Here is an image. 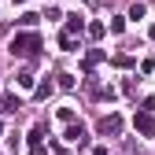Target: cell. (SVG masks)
<instances>
[{
  "label": "cell",
  "mask_w": 155,
  "mask_h": 155,
  "mask_svg": "<svg viewBox=\"0 0 155 155\" xmlns=\"http://www.w3.org/2000/svg\"><path fill=\"white\" fill-rule=\"evenodd\" d=\"M37 48H41V33H33V30H26V33H15L11 37V45H8V52L15 55H37Z\"/></svg>",
  "instance_id": "obj_1"
},
{
  "label": "cell",
  "mask_w": 155,
  "mask_h": 155,
  "mask_svg": "<svg viewBox=\"0 0 155 155\" xmlns=\"http://www.w3.org/2000/svg\"><path fill=\"white\" fill-rule=\"evenodd\" d=\"M133 129H137L140 137H155V111L140 107L137 114H133Z\"/></svg>",
  "instance_id": "obj_2"
},
{
  "label": "cell",
  "mask_w": 155,
  "mask_h": 155,
  "mask_svg": "<svg viewBox=\"0 0 155 155\" xmlns=\"http://www.w3.org/2000/svg\"><path fill=\"white\" fill-rule=\"evenodd\" d=\"M67 144H74V148H85V140H89V133H85V126L81 122H67Z\"/></svg>",
  "instance_id": "obj_3"
},
{
  "label": "cell",
  "mask_w": 155,
  "mask_h": 155,
  "mask_svg": "<svg viewBox=\"0 0 155 155\" xmlns=\"http://www.w3.org/2000/svg\"><path fill=\"white\" fill-rule=\"evenodd\" d=\"M100 133H104V137H118V133H122V118H118V114H104V118H100Z\"/></svg>",
  "instance_id": "obj_4"
},
{
  "label": "cell",
  "mask_w": 155,
  "mask_h": 155,
  "mask_svg": "<svg viewBox=\"0 0 155 155\" xmlns=\"http://www.w3.org/2000/svg\"><path fill=\"white\" fill-rule=\"evenodd\" d=\"M81 30H85V18L81 15H70L67 18V33H81Z\"/></svg>",
  "instance_id": "obj_5"
},
{
  "label": "cell",
  "mask_w": 155,
  "mask_h": 155,
  "mask_svg": "<svg viewBox=\"0 0 155 155\" xmlns=\"http://www.w3.org/2000/svg\"><path fill=\"white\" fill-rule=\"evenodd\" d=\"M59 48H63V52H78V48H74V33H67V30L59 33Z\"/></svg>",
  "instance_id": "obj_6"
},
{
  "label": "cell",
  "mask_w": 155,
  "mask_h": 155,
  "mask_svg": "<svg viewBox=\"0 0 155 155\" xmlns=\"http://www.w3.org/2000/svg\"><path fill=\"white\" fill-rule=\"evenodd\" d=\"M15 85L22 89V92H30V89H33V74H18V78H15Z\"/></svg>",
  "instance_id": "obj_7"
},
{
  "label": "cell",
  "mask_w": 155,
  "mask_h": 155,
  "mask_svg": "<svg viewBox=\"0 0 155 155\" xmlns=\"http://www.w3.org/2000/svg\"><path fill=\"white\" fill-rule=\"evenodd\" d=\"M0 111H8V114L18 111V100H15V96H4V100H0Z\"/></svg>",
  "instance_id": "obj_8"
},
{
  "label": "cell",
  "mask_w": 155,
  "mask_h": 155,
  "mask_svg": "<svg viewBox=\"0 0 155 155\" xmlns=\"http://www.w3.org/2000/svg\"><path fill=\"white\" fill-rule=\"evenodd\" d=\"M89 37H92V41H100V37H104V22H89Z\"/></svg>",
  "instance_id": "obj_9"
},
{
  "label": "cell",
  "mask_w": 155,
  "mask_h": 155,
  "mask_svg": "<svg viewBox=\"0 0 155 155\" xmlns=\"http://www.w3.org/2000/svg\"><path fill=\"white\" fill-rule=\"evenodd\" d=\"M52 89H55V85H52V81H41V85H37V100H45V96H48V92H52Z\"/></svg>",
  "instance_id": "obj_10"
},
{
  "label": "cell",
  "mask_w": 155,
  "mask_h": 155,
  "mask_svg": "<svg viewBox=\"0 0 155 155\" xmlns=\"http://www.w3.org/2000/svg\"><path fill=\"white\" fill-rule=\"evenodd\" d=\"M59 89H74V74H59V81H55Z\"/></svg>",
  "instance_id": "obj_11"
},
{
  "label": "cell",
  "mask_w": 155,
  "mask_h": 155,
  "mask_svg": "<svg viewBox=\"0 0 155 155\" xmlns=\"http://www.w3.org/2000/svg\"><path fill=\"white\" fill-rule=\"evenodd\" d=\"M37 18H41V15H33V11H26V15H22V26H30V30H33V26H37Z\"/></svg>",
  "instance_id": "obj_12"
},
{
  "label": "cell",
  "mask_w": 155,
  "mask_h": 155,
  "mask_svg": "<svg viewBox=\"0 0 155 155\" xmlns=\"http://www.w3.org/2000/svg\"><path fill=\"white\" fill-rule=\"evenodd\" d=\"M144 11H148L144 4H133V8H129V18H144Z\"/></svg>",
  "instance_id": "obj_13"
},
{
  "label": "cell",
  "mask_w": 155,
  "mask_h": 155,
  "mask_svg": "<svg viewBox=\"0 0 155 155\" xmlns=\"http://www.w3.org/2000/svg\"><path fill=\"white\" fill-rule=\"evenodd\" d=\"M59 122H74V107H59Z\"/></svg>",
  "instance_id": "obj_14"
},
{
  "label": "cell",
  "mask_w": 155,
  "mask_h": 155,
  "mask_svg": "<svg viewBox=\"0 0 155 155\" xmlns=\"http://www.w3.org/2000/svg\"><path fill=\"white\" fill-rule=\"evenodd\" d=\"M30 155H48V151H45V144H41V140H30Z\"/></svg>",
  "instance_id": "obj_15"
},
{
  "label": "cell",
  "mask_w": 155,
  "mask_h": 155,
  "mask_svg": "<svg viewBox=\"0 0 155 155\" xmlns=\"http://www.w3.org/2000/svg\"><path fill=\"white\" fill-rule=\"evenodd\" d=\"M126 30V18H111V33H122Z\"/></svg>",
  "instance_id": "obj_16"
},
{
  "label": "cell",
  "mask_w": 155,
  "mask_h": 155,
  "mask_svg": "<svg viewBox=\"0 0 155 155\" xmlns=\"http://www.w3.org/2000/svg\"><path fill=\"white\" fill-rule=\"evenodd\" d=\"M144 107H148V111H155V96H148V100H144Z\"/></svg>",
  "instance_id": "obj_17"
},
{
  "label": "cell",
  "mask_w": 155,
  "mask_h": 155,
  "mask_svg": "<svg viewBox=\"0 0 155 155\" xmlns=\"http://www.w3.org/2000/svg\"><path fill=\"white\" fill-rule=\"evenodd\" d=\"M92 155H107V148H96V151H92Z\"/></svg>",
  "instance_id": "obj_18"
},
{
  "label": "cell",
  "mask_w": 155,
  "mask_h": 155,
  "mask_svg": "<svg viewBox=\"0 0 155 155\" xmlns=\"http://www.w3.org/2000/svg\"><path fill=\"white\" fill-rule=\"evenodd\" d=\"M11 4H26V0H11Z\"/></svg>",
  "instance_id": "obj_19"
}]
</instances>
